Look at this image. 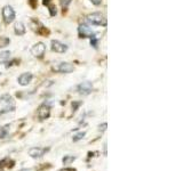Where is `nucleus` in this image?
I'll use <instances>...</instances> for the list:
<instances>
[{
    "mask_svg": "<svg viewBox=\"0 0 183 171\" xmlns=\"http://www.w3.org/2000/svg\"><path fill=\"white\" fill-rule=\"evenodd\" d=\"M87 21L93 25L97 26H107V17L101 13H92L87 16Z\"/></svg>",
    "mask_w": 183,
    "mask_h": 171,
    "instance_id": "f257e3e1",
    "label": "nucleus"
},
{
    "mask_svg": "<svg viewBox=\"0 0 183 171\" xmlns=\"http://www.w3.org/2000/svg\"><path fill=\"white\" fill-rule=\"evenodd\" d=\"M1 14H2V18H4V21H5L7 24L14 22L15 17H16V13H15V10L13 9L12 6H5V7L2 8Z\"/></svg>",
    "mask_w": 183,
    "mask_h": 171,
    "instance_id": "f03ea898",
    "label": "nucleus"
},
{
    "mask_svg": "<svg viewBox=\"0 0 183 171\" xmlns=\"http://www.w3.org/2000/svg\"><path fill=\"white\" fill-rule=\"evenodd\" d=\"M78 32H79V35L81 38H90L93 34H94V31L93 29L90 28L87 24H80L79 28H78Z\"/></svg>",
    "mask_w": 183,
    "mask_h": 171,
    "instance_id": "7ed1b4c3",
    "label": "nucleus"
},
{
    "mask_svg": "<svg viewBox=\"0 0 183 171\" xmlns=\"http://www.w3.org/2000/svg\"><path fill=\"white\" fill-rule=\"evenodd\" d=\"M46 52V46L44 42H37L31 48V54L34 57H42Z\"/></svg>",
    "mask_w": 183,
    "mask_h": 171,
    "instance_id": "20e7f679",
    "label": "nucleus"
},
{
    "mask_svg": "<svg viewBox=\"0 0 183 171\" xmlns=\"http://www.w3.org/2000/svg\"><path fill=\"white\" fill-rule=\"evenodd\" d=\"M49 115H51V105L48 103H44L38 109V116L40 120H46L49 118Z\"/></svg>",
    "mask_w": 183,
    "mask_h": 171,
    "instance_id": "39448f33",
    "label": "nucleus"
},
{
    "mask_svg": "<svg viewBox=\"0 0 183 171\" xmlns=\"http://www.w3.org/2000/svg\"><path fill=\"white\" fill-rule=\"evenodd\" d=\"M77 90L81 95H89L93 91V85L89 81H85V82H81L80 85H78Z\"/></svg>",
    "mask_w": 183,
    "mask_h": 171,
    "instance_id": "423d86ee",
    "label": "nucleus"
},
{
    "mask_svg": "<svg viewBox=\"0 0 183 171\" xmlns=\"http://www.w3.org/2000/svg\"><path fill=\"white\" fill-rule=\"evenodd\" d=\"M49 151V148H42V147H32L30 151H29V155L33 159H39V157H42L46 153Z\"/></svg>",
    "mask_w": 183,
    "mask_h": 171,
    "instance_id": "0eeeda50",
    "label": "nucleus"
},
{
    "mask_svg": "<svg viewBox=\"0 0 183 171\" xmlns=\"http://www.w3.org/2000/svg\"><path fill=\"white\" fill-rule=\"evenodd\" d=\"M52 50L55 52H58V54H63V52H65L68 50V46L64 45V43H62L61 41H58V40H53L52 41Z\"/></svg>",
    "mask_w": 183,
    "mask_h": 171,
    "instance_id": "6e6552de",
    "label": "nucleus"
},
{
    "mask_svg": "<svg viewBox=\"0 0 183 171\" xmlns=\"http://www.w3.org/2000/svg\"><path fill=\"white\" fill-rule=\"evenodd\" d=\"M32 79H33L32 73L25 72V73H22V74L19 76L17 81H19V83L21 86H28V85H30V82L32 81Z\"/></svg>",
    "mask_w": 183,
    "mask_h": 171,
    "instance_id": "1a4fd4ad",
    "label": "nucleus"
},
{
    "mask_svg": "<svg viewBox=\"0 0 183 171\" xmlns=\"http://www.w3.org/2000/svg\"><path fill=\"white\" fill-rule=\"evenodd\" d=\"M55 70H56L57 72H60V73H65V74H68V73H71V72L73 71L75 67H73V65L70 64V63H61V64H58V66L55 67Z\"/></svg>",
    "mask_w": 183,
    "mask_h": 171,
    "instance_id": "9d476101",
    "label": "nucleus"
},
{
    "mask_svg": "<svg viewBox=\"0 0 183 171\" xmlns=\"http://www.w3.org/2000/svg\"><path fill=\"white\" fill-rule=\"evenodd\" d=\"M14 32L16 35H23L26 32V28L22 22H16L14 25Z\"/></svg>",
    "mask_w": 183,
    "mask_h": 171,
    "instance_id": "9b49d317",
    "label": "nucleus"
},
{
    "mask_svg": "<svg viewBox=\"0 0 183 171\" xmlns=\"http://www.w3.org/2000/svg\"><path fill=\"white\" fill-rule=\"evenodd\" d=\"M0 102L1 103H5L7 105H10V104H14V99H13V97L9 95H4L0 97Z\"/></svg>",
    "mask_w": 183,
    "mask_h": 171,
    "instance_id": "f8f14e48",
    "label": "nucleus"
},
{
    "mask_svg": "<svg viewBox=\"0 0 183 171\" xmlns=\"http://www.w3.org/2000/svg\"><path fill=\"white\" fill-rule=\"evenodd\" d=\"M15 111V105L14 104H10V105H6L4 109L0 111V115L6 113H9V112H14Z\"/></svg>",
    "mask_w": 183,
    "mask_h": 171,
    "instance_id": "ddd939ff",
    "label": "nucleus"
},
{
    "mask_svg": "<svg viewBox=\"0 0 183 171\" xmlns=\"http://www.w3.org/2000/svg\"><path fill=\"white\" fill-rule=\"evenodd\" d=\"M10 39L7 37H0V48H6L7 46H9Z\"/></svg>",
    "mask_w": 183,
    "mask_h": 171,
    "instance_id": "4468645a",
    "label": "nucleus"
},
{
    "mask_svg": "<svg viewBox=\"0 0 183 171\" xmlns=\"http://www.w3.org/2000/svg\"><path fill=\"white\" fill-rule=\"evenodd\" d=\"M8 128H9V126H5V127L0 128V139H5L8 136Z\"/></svg>",
    "mask_w": 183,
    "mask_h": 171,
    "instance_id": "2eb2a0df",
    "label": "nucleus"
},
{
    "mask_svg": "<svg viewBox=\"0 0 183 171\" xmlns=\"http://www.w3.org/2000/svg\"><path fill=\"white\" fill-rule=\"evenodd\" d=\"M85 136H86V131H80V132L76 133L75 136H73L72 140H73V142H79V140H81Z\"/></svg>",
    "mask_w": 183,
    "mask_h": 171,
    "instance_id": "dca6fc26",
    "label": "nucleus"
},
{
    "mask_svg": "<svg viewBox=\"0 0 183 171\" xmlns=\"http://www.w3.org/2000/svg\"><path fill=\"white\" fill-rule=\"evenodd\" d=\"M76 160V156L73 155H65V156L62 159V162H63V164H70L72 162Z\"/></svg>",
    "mask_w": 183,
    "mask_h": 171,
    "instance_id": "f3484780",
    "label": "nucleus"
},
{
    "mask_svg": "<svg viewBox=\"0 0 183 171\" xmlns=\"http://www.w3.org/2000/svg\"><path fill=\"white\" fill-rule=\"evenodd\" d=\"M9 58H10V52L6 50V52H0V59H1V61H7V59H9Z\"/></svg>",
    "mask_w": 183,
    "mask_h": 171,
    "instance_id": "a211bd4d",
    "label": "nucleus"
},
{
    "mask_svg": "<svg viewBox=\"0 0 183 171\" xmlns=\"http://www.w3.org/2000/svg\"><path fill=\"white\" fill-rule=\"evenodd\" d=\"M48 8H49V13L52 16H55L57 14V10H56V6H54L53 4H49L48 5Z\"/></svg>",
    "mask_w": 183,
    "mask_h": 171,
    "instance_id": "6ab92c4d",
    "label": "nucleus"
},
{
    "mask_svg": "<svg viewBox=\"0 0 183 171\" xmlns=\"http://www.w3.org/2000/svg\"><path fill=\"white\" fill-rule=\"evenodd\" d=\"M90 45L94 48H97V38H96L95 34H93V35L90 37Z\"/></svg>",
    "mask_w": 183,
    "mask_h": 171,
    "instance_id": "aec40b11",
    "label": "nucleus"
},
{
    "mask_svg": "<svg viewBox=\"0 0 183 171\" xmlns=\"http://www.w3.org/2000/svg\"><path fill=\"white\" fill-rule=\"evenodd\" d=\"M80 105H81V102H73V103H72V109H73V112L78 109V107H79Z\"/></svg>",
    "mask_w": 183,
    "mask_h": 171,
    "instance_id": "412c9836",
    "label": "nucleus"
},
{
    "mask_svg": "<svg viewBox=\"0 0 183 171\" xmlns=\"http://www.w3.org/2000/svg\"><path fill=\"white\" fill-rule=\"evenodd\" d=\"M90 2L95 6H100L101 4H102V0H90Z\"/></svg>",
    "mask_w": 183,
    "mask_h": 171,
    "instance_id": "4be33fe9",
    "label": "nucleus"
},
{
    "mask_svg": "<svg viewBox=\"0 0 183 171\" xmlns=\"http://www.w3.org/2000/svg\"><path fill=\"white\" fill-rule=\"evenodd\" d=\"M107 127H108V124H107V122H104V123H102V124H100V130L102 129V130H105L107 129Z\"/></svg>",
    "mask_w": 183,
    "mask_h": 171,
    "instance_id": "5701e85b",
    "label": "nucleus"
},
{
    "mask_svg": "<svg viewBox=\"0 0 183 171\" xmlns=\"http://www.w3.org/2000/svg\"><path fill=\"white\" fill-rule=\"evenodd\" d=\"M70 2H71V0H62V5L64 6V7H66Z\"/></svg>",
    "mask_w": 183,
    "mask_h": 171,
    "instance_id": "b1692460",
    "label": "nucleus"
}]
</instances>
